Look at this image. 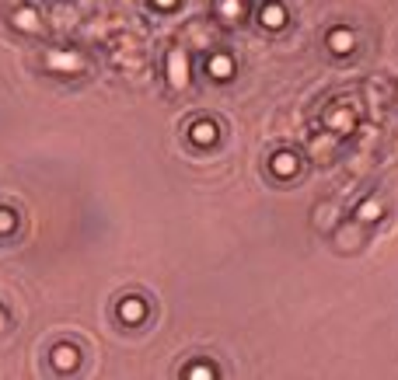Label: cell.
Masks as SVG:
<instances>
[{
  "label": "cell",
  "instance_id": "cell-8",
  "mask_svg": "<svg viewBox=\"0 0 398 380\" xmlns=\"http://www.w3.org/2000/svg\"><path fill=\"white\" fill-rule=\"evenodd\" d=\"M259 21H262L266 28H283V25H287V11H283L280 4H266V7L259 11Z\"/></svg>",
  "mask_w": 398,
  "mask_h": 380
},
{
  "label": "cell",
  "instance_id": "cell-11",
  "mask_svg": "<svg viewBox=\"0 0 398 380\" xmlns=\"http://www.w3.org/2000/svg\"><path fill=\"white\" fill-rule=\"evenodd\" d=\"M77 63V56H70V53H49V67H74Z\"/></svg>",
  "mask_w": 398,
  "mask_h": 380
},
{
  "label": "cell",
  "instance_id": "cell-15",
  "mask_svg": "<svg viewBox=\"0 0 398 380\" xmlns=\"http://www.w3.org/2000/svg\"><path fill=\"white\" fill-rule=\"evenodd\" d=\"M189 377H217V370L210 363H199V367H189Z\"/></svg>",
  "mask_w": 398,
  "mask_h": 380
},
{
  "label": "cell",
  "instance_id": "cell-10",
  "mask_svg": "<svg viewBox=\"0 0 398 380\" xmlns=\"http://www.w3.org/2000/svg\"><path fill=\"white\" fill-rule=\"evenodd\" d=\"M353 126H357V119H353V112H332V129H339V133H353Z\"/></svg>",
  "mask_w": 398,
  "mask_h": 380
},
{
  "label": "cell",
  "instance_id": "cell-6",
  "mask_svg": "<svg viewBox=\"0 0 398 380\" xmlns=\"http://www.w3.org/2000/svg\"><path fill=\"white\" fill-rule=\"evenodd\" d=\"M189 136H193V143H196V147H210V143H217V122L199 119V122H193Z\"/></svg>",
  "mask_w": 398,
  "mask_h": 380
},
{
  "label": "cell",
  "instance_id": "cell-5",
  "mask_svg": "<svg viewBox=\"0 0 398 380\" xmlns=\"http://www.w3.org/2000/svg\"><path fill=\"white\" fill-rule=\"evenodd\" d=\"M206 70H210V77H213V81H231V77H234V60H231V56H224V53H217V56H210Z\"/></svg>",
  "mask_w": 398,
  "mask_h": 380
},
{
  "label": "cell",
  "instance_id": "cell-3",
  "mask_svg": "<svg viewBox=\"0 0 398 380\" xmlns=\"http://www.w3.org/2000/svg\"><path fill=\"white\" fill-rule=\"evenodd\" d=\"M119 317H122L126 325H140V321L147 317V303H143L140 296H126V300H119Z\"/></svg>",
  "mask_w": 398,
  "mask_h": 380
},
{
  "label": "cell",
  "instance_id": "cell-7",
  "mask_svg": "<svg viewBox=\"0 0 398 380\" xmlns=\"http://www.w3.org/2000/svg\"><path fill=\"white\" fill-rule=\"evenodd\" d=\"M77 363H81V353H77L74 346H56V349H53V367H56V370L67 374V370H74Z\"/></svg>",
  "mask_w": 398,
  "mask_h": 380
},
{
  "label": "cell",
  "instance_id": "cell-14",
  "mask_svg": "<svg viewBox=\"0 0 398 380\" xmlns=\"http://www.w3.org/2000/svg\"><path fill=\"white\" fill-rule=\"evenodd\" d=\"M14 21H18L21 28H35V11H18Z\"/></svg>",
  "mask_w": 398,
  "mask_h": 380
},
{
  "label": "cell",
  "instance_id": "cell-2",
  "mask_svg": "<svg viewBox=\"0 0 398 380\" xmlns=\"http://www.w3.org/2000/svg\"><path fill=\"white\" fill-rule=\"evenodd\" d=\"M269 168H273V175H276V178H294V175H297V168H300V161H297V154H294V150H276V154H273V161H269Z\"/></svg>",
  "mask_w": 398,
  "mask_h": 380
},
{
  "label": "cell",
  "instance_id": "cell-1",
  "mask_svg": "<svg viewBox=\"0 0 398 380\" xmlns=\"http://www.w3.org/2000/svg\"><path fill=\"white\" fill-rule=\"evenodd\" d=\"M168 81L175 88L189 84V56H186V49H172L168 53Z\"/></svg>",
  "mask_w": 398,
  "mask_h": 380
},
{
  "label": "cell",
  "instance_id": "cell-16",
  "mask_svg": "<svg viewBox=\"0 0 398 380\" xmlns=\"http://www.w3.org/2000/svg\"><path fill=\"white\" fill-rule=\"evenodd\" d=\"M154 7H161V11H172V7H179V0H154Z\"/></svg>",
  "mask_w": 398,
  "mask_h": 380
},
{
  "label": "cell",
  "instance_id": "cell-13",
  "mask_svg": "<svg viewBox=\"0 0 398 380\" xmlns=\"http://www.w3.org/2000/svg\"><path fill=\"white\" fill-rule=\"evenodd\" d=\"M14 227H18V216L11 209H0V234H11Z\"/></svg>",
  "mask_w": 398,
  "mask_h": 380
},
{
  "label": "cell",
  "instance_id": "cell-4",
  "mask_svg": "<svg viewBox=\"0 0 398 380\" xmlns=\"http://www.w3.org/2000/svg\"><path fill=\"white\" fill-rule=\"evenodd\" d=\"M353 46H357V39H353V32H349V28H332V35H328V49H332L335 56L353 53Z\"/></svg>",
  "mask_w": 398,
  "mask_h": 380
},
{
  "label": "cell",
  "instance_id": "cell-12",
  "mask_svg": "<svg viewBox=\"0 0 398 380\" xmlns=\"http://www.w3.org/2000/svg\"><path fill=\"white\" fill-rule=\"evenodd\" d=\"M220 11H224L227 18H238V14L245 11V0H220Z\"/></svg>",
  "mask_w": 398,
  "mask_h": 380
},
{
  "label": "cell",
  "instance_id": "cell-9",
  "mask_svg": "<svg viewBox=\"0 0 398 380\" xmlns=\"http://www.w3.org/2000/svg\"><path fill=\"white\" fill-rule=\"evenodd\" d=\"M357 220H360V223H378V220H381V202H374V199L360 202V206H357Z\"/></svg>",
  "mask_w": 398,
  "mask_h": 380
}]
</instances>
